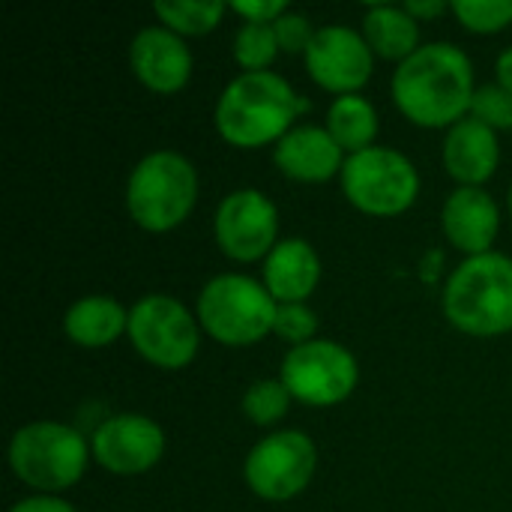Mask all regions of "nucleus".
<instances>
[{"instance_id": "nucleus-11", "label": "nucleus", "mask_w": 512, "mask_h": 512, "mask_svg": "<svg viewBox=\"0 0 512 512\" xmlns=\"http://www.w3.org/2000/svg\"><path fill=\"white\" fill-rule=\"evenodd\" d=\"M213 234L231 261H261L279 243V210L264 192L237 189L222 198L213 219Z\"/></svg>"}, {"instance_id": "nucleus-21", "label": "nucleus", "mask_w": 512, "mask_h": 512, "mask_svg": "<svg viewBox=\"0 0 512 512\" xmlns=\"http://www.w3.org/2000/svg\"><path fill=\"white\" fill-rule=\"evenodd\" d=\"M327 132L342 147V153H348V156L363 153V150L375 147V138H378V111L360 93L336 96L333 105L327 108Z\"/></svg>"}, {"instance_id": "nucleus-31", "label": "nucleus", "mask_w": 512, "mask_h": 512, "mask_svg": "<svg viewBox=\"0 0 512 512\" xmlns=\"http://www.w3.org/2000/svg\"><path fill=\"white\" fill-rule=\"evenodd\" d=\"M405 9H408V15L411 18H435V15H441V12H447V9H453L447 0H408L405 3Z\"/></svg>"}, {"instance_id": "nucleus-20", "label": "nucleus", "mask_w": 512, "mask_h": 512, "mask_svg": "<svg viewBox=\"0 0 512 512\" xmlns=\"http://www.w3.org/2000/svg\"><path fill=\"white\" fill-rule=\"evenodd\" d=\"M363 36L372 54L402 63L420 48V21L411 18L405 6L378 3L363 15Z\"/></svg>"}, {"instance_id": "nucleus-30", "label": "nucleus", "mask_w": 512, "mask_h": 512, "mask_svg": "<svg viewBox=\"0 0 512 512\" xmlns=\"http://www.w3.org/2000/svg\"><path fill=\"white\" fill-rule=\"evenodd\" d=\"M9 512H75L72 504H66L57 495H36V498H24L18 501Z\"/></svg>"}, {"instance_id": "nucleus-9", "label": "nucleus", "mask_w": 512, "mask_h": 512, "mask_svg": "<svg viewBox=\"0 0 512 512\" xmlns=\"http://www.w3.org/2000/svg\"><path fill=\"white\" fill-rule=\"evenodd\" d=\"M279 381L285 384L291 399L309 408H330L354 393L360 381V366L345 345L315 339L285 354Z\"/></svg>"}, {"instance_id": "nucleus-25", "label": "nucleus", "mask_w": 512, "mask_h": 512, "mask_svg": "<svg viewBox=\"0 0 512 512\" xmlns=\"http://www.w3.org/2000/svg\"><path fill=\"white\" fill-rule=\"evenodd\" d=\"M453 12L474 33H498L512 24V0H456Z\"/></svg>"}, {"instance_id": "nucleus-6", "label": "nucleus", "mask_w": 512, "mask_h": 512, "mask_svg": "<svg viewBox=\"0 0 512 512\" xmlns=\"http://www.w3.org/2000/svg\"><path fill=\"white\" fill-rule=\"evenodd\" d=\"M279 303L270 297L264 282L243 273H219L198 294L201 330L228 348H246L273 333Z\"/></svg>"}, {"instance_id": "nucleus-29", "label": "nucleus", "mask_w": 512, "mask_h": 512, "mask_svg": "<svg viewBox=\"0 0 512 512\" xmlns=\"http://www.w3.org/2000/svg\"><path fill=\"white\" fill-rule=\"evenodd\" d=\"M228 9H234L243 21H261V24H273L288 12V6L279 0H234Z\"/></svg>"}, {"instance_id": "nucleus-23", "label": "nucleus", "mask_w": 512, "mask_h": 512, "mask_svg": "<svg viewBox=\"0 0 512 512\" xmlns=\"http://www.w3.org/2000/svg\"><path fill=\"white\" fill-rule=\"evenodd\" d=\"M276 54H279V39L273 24L243 21V27L234 33V60L246 72H267Z\"/></svg>"}, {"instance_id": "nucleus-10", "label": "nucleus", "mask_w": 512, "mask_h": 512, "mask_svg": "<svg viewBox=\"0 0 512 512\" xmlns=\"http://www.w3.org/2000/svg\"><path fill=\"white\" fill-rule=\"evenodd\" d=\"M318 447L300 429H282L261 438L243 465L246 486L261 501H291L297 498L315 477Z\"/></svg>"}, {"instance_id": "nucleus-24", "label": "nucleus", "mask_w": 512, "mask_h": 512, "mask_svg": "<svg viewBox=\"0 0 512 512\" xmlns=\"http://www.w3.org/2000/svg\"><path fill=\"white\" fill-rule=\"evenodd\" d=\"M291 405V393L285 390V384L279 378H264L255 381L246 393H243V414L255 423V426H273L288 414Z\"/></svg>"}, {"instance_id": "nucleus-33", "label": "nucleus", "mask_w": 512, "mask_h": 512, "mask_svg": "<svg viewBox=\"0 0 512 512\" xmlns=\"http://www.w3.org/2000/svg\"><path fill=\"white\" fill-rule=\"evenodd\" d=\"M510 213H512V186H510Z\"/></svg>"}, {"instance_id": "nucleus-32", "label": "nucleus", "mask_w": 512, "mask_h": 512, "mask_svg": "<svg viewBox=\"0 0 512 512\" xmlns=\"http://www.w3.org/2000/svg\"><path fill=\"white\" fill-rule=\"evenodd\" d=\"M495 75H498V84L512 93V45L507 51H501V57L495 63Z\"/></svg>"}, {"instance_id": "nucleus-13", "label": "nucleus", "mask_w": 512, "mask_h": 512, "mask_svg": "<svg viewBox=\"0 0 512 512\" xmlns=\"http://www.w3.org/2000/svg\"><path fill=\"white\" fill-rule=\"evenodd\" d=\"M90 453L96 465L111 474H147L165 456V432L156 420L144 414H114L96 426L90 438Z\"/></svg>"}, {"instance_id": "nucleus-26", "label": "nucleus", "mask_w": 512, "mask_h": 512, "mask_svg": "<svg viewBox=\"0 0 512 512\" xmlns=\"http://www.w3.org/2000/svg\"><path fill=\"white\" fill-rule=\"evenodd\" d=\"M273 333L288 342L291 348H300L306 342H315L318 333V315L306 303H279Z\"/></svg>"}, {"instance_id": "nucleus-12", "label": "nucleus", "mask_w": 512, "mask_h": 512, "mask_svg": "<svg viewBox=\"0 0 512 512\" xmlns=\"http://www.w3.org/2000/svg\"><path fill=\"white\" fill-rule=\"evenodd\" d=\"M303 60L312 81L339 96L360 93V87L372 78L375 69V54L366 36L348 24L318 27Z\"/></svg>"}, {"instance_id": "nucleus-18", "label": "nucleus", "mask_w": 512, "mask_h": 512, "mask_svg": "<svg viewBox=\"0 0 512 512\" xmlns=\"http://www.w3.org/2000/svg\"><path fill=\"white\" fill-rule=\"evenodd\" d=\"M321 282V258L303 237H285L264 258V288L276 303H306Z\"/></svg>"}, {"instance_id": "nucleus-16", "label": "nucleus", "mask_w": 512, "mask_h": 512, "mask_svg": "<svg viewBox=\"0 0 512 512\" xmlns=\"http://www.w3.org/2000/svg\"><path fill=\"white\" fill-rule=\"evenodd\" d=\"M276 168L297 183H327L345 168L342 147L327 126H294L273 150Z\"/></svg>"}, {"instance_id": "nucleus-7", "label": "nucleus", "mask_w": 512, "mask_h": 512, "mask_svg": "<svg viewBox=\"0 0 512 512\" xmlns=\"http://www.w3.org/2000/svg\"><path fill=\"white\" fill-rule=\"evenodd\" d=\"M126 336L132 348L156 369L177 372L186 369L201 345L198 315L186 303L168 294H147L129 309Z\"/></svg>"}, {"instance_id": "nucleus-22", "label": "nucleus", "mask_w": 512, "mask_h": 512, "mask_svg": "<svg viewBox=\"0 0 512 512\" xmlns=\"http://www.w3.org/2000/svg\"><path fill=\"white\" fill-rule=\"evenodd\" d=\"M225 9L228 6L222 0H168L153 6L159 24L174 30L177 36H204L216 30Z\"/></svg>"}, {"instance_id": "nucleus-17", "label": "nucleus", "mask_w": 512, "mask_h": 512, "mask_svg": "<svg viewBox=\"0 0 512 512\" xmlns=\"http://www.w3.org/2000/svg\"><path fill=\"white\" fill-rule=\"evenodd\" d=\"M501 162L498 132L480 123L477 117H465L447 129L444 138V168L462 186H483Z\"/></svg>"}, {"instance_id": "nucleus-3", "label": "nucleus", "mask_w": 512, "mask_h": 512, "mask_svg": "<svg viewBox=\"0 0 512 512\" xmlns=\"http://www.w3.org/2000/svg\"><path fill=\"white\" fill-rule=\"evenodd\" d=\"M444 315L465 336L512 333V258L501 252L465 258L444 285Z\"/></svg>"}, {"instance_id": "nucleus-2", "label": "nucleus", "mask_w": 512, "mask_h": 512, "mask_svg": "<svg viewBox=\"0 0 512 512\" xmlns=\"http://www.w3.org/2000/svg\"><path fill=\"white\" fill-rule=\"evenodd\" d=\"M306 102L276 72H243L237 75L216 102L219 135L240 150H258L279 144L291 129Z\"/></svg>"}, {"instance_id": "nucleus-28", "label": "nucleus", "mask_w": 512, "mask_h": 512, "mask_svg": "<svg viewBox=\"0 0 512 512\" xmlns=\"http://www.w3.org/2000/svg\"><path fill=\"white\" fill-rule=\"evenodd\" d=\"M273 30L279 39V51H288V54H306V48L312 45L318 33L303 12H291V9L279 21H273Z\"/></svg>"}, {"instance_id": "nucleus-27", "label": "nucleus", "mask_w": 512, "mask_h": 512, "mask_svg": "<svg viewBox=\"0 0 512 512\" xmlns=\"http://www.w3.org/2000/svg\"><path fill=\"white\" fill-rule=\"evenodd\" d=\"M471 117L486 123L489 129H512V93L504 90L498 81L495 84H480L474 90L471 102Z\"/></svg>"}, {"instance_id": "nucleus-14", "label": "nucleus", "mask_w": 512, "mask_h": 512, "mask_svg": "<svg viewBox=\"0 0 512 512\" xmlns=\"http://www.w3.org/2000/svg\"><path fill=\"white\" fill-rule=\"evenodd\" d=\"M129 63L135 78L153 93H177L192 78V51L186 48L183 36L174 30L153 24L141 27L129 45Z\"/></svg>"}, {"instance_id": "nucleus-5", "label": "nucleus", "mask_w": 512, "mask_h": 512, "mask_svg": "<svg viewBox=\"0 0 512 512\" xmlns=\"http://www.w3.org/2000/svg\"><path fill=\"white\" fill-rule=\"evenodd\" d=\"M90 459L93 453L84 435L57 420L27 423L9 441L12 474L42 495L72 489L84 477Z\"/></svg>"}, {"instance_id": "nucleus-1", "label": "nucleus", "mask_w": 512, "mask_h": 512, "mask_svg": "<svg viewBox=\"0 0 512 512\" xmlns=\"http://www.w3.org/2000/svg\"><path fill=\"white\" fill-rule=\"evenodd\" d=\"M474 63L453 42L420 45L393 72L396 108L423 129H450L471 114Z\"/></svg>"}, {"instance_id": "nucleus-19", "label": "nucleus", "mask_w": 512, "mask_h": 512, "mask_svg": "<svg viewBox=\"0 0 512 512\" xmlns=\"http://www.w3.org/2000/svg\"><path fill=\"white\" fill-rule=\"evenodd\" d=\"M129 327V309L114 297L90 294L75 300L63 315V336L81 348H105L117 342Z\"/></svg>"}, {"instance_id": "nucleus-8", "label": "nucleus", "mask_w": 512, "mask_h": 512, "mask_svg": "<svg viewBox=\"0 0 512 512\" xmlns=\"http://www.w3.org/2000/svg\"><path fill=\"white\" fill-rule=\"evenodd\" d=\"M345 198L366 216H399L420 195L414 162L393 147H369L345 159L339 174Z\"/></svg>"}, {"instance_id": "nucleus-15", "label": "nucleus", "mask_w": 512, "mask_h": 512, "mask_svg": "<svg viewBox=\"0 0 512 512\" xmlns=\"http://www.w3.org/2000/svg\"><path fill=\"white\" fill-rule=\"evenodd\" d=\"M441 225L447 240L465 252L468 258L492 252V243L501 228V210L489 192L480 186H459L447 201L441 213Z\"/></svg>"}, {"instance_id": "nucleus-4", "label": "nucleus", "mask_w": 512, "mask_h": 512, "mask_svg": "<svg viewBox=\"0 0 512 512\" xmlns=\"http://www.w3.org/2000/svg\"><path fill=\"white\" fill-rule=\"evenodd\" d=\"M198 201V171L177 150L147 153L129 174L126 210L150 234L174 231L189 219Z\"/></svg>"}]
</instances>
